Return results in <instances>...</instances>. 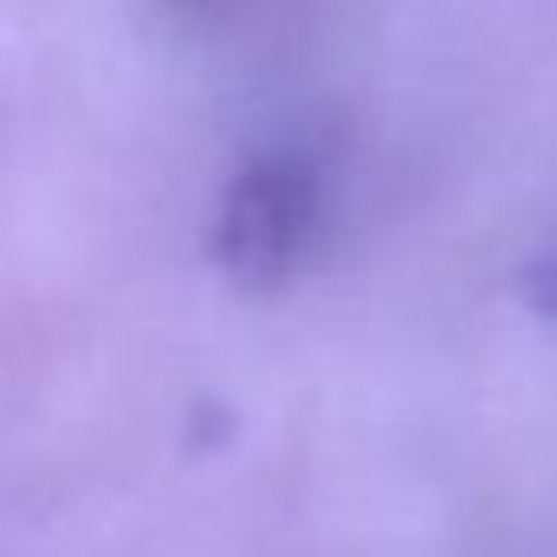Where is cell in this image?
I'll use <instances>...</instances> for the list:
<instances>
[{"label": "cell", "mask_w": 557, "mask_h": 557, "mask_svg": "<svg viewBox=\"0 0 557 557\" xmlns=\"http://www.w3.org/2000/svg\"><path fill=\"white\" fill-rule=\"evenodd\" d=\"M324 240V162L305 143H267L253 149L208 227V260L214 273L234 278L240 292H285L292 278L311 267Z\"/></svg>", "instance_id": "6da1fadb"}, {"label": "cell", "mask_w": 557, "mask_h": 557, "mask_svg": "<svg viewBox=\"0 0 557 557\" xmlns=\"http://www.w3.org/2000/svg\"><path fill=\"white\" fill-rule=\"evenodd\" d=\"M519 278H525V305H532L539 318H552V324H557V234L532 253V260H525V273H519Z\"/></svg>", "instance_id": "7a4b0ae2"}]
</instances>
